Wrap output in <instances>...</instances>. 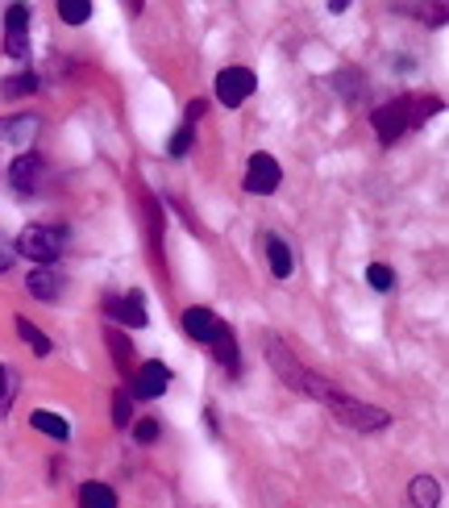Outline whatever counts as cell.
Segmentation results:
<instances>
[{
  "label": "cell",
  "instance_id": "obj_1",
  "mask_svg": "<svg viewBox=\"0 0 449 508\" xmlns=\"http://www.w3.org/2000/svg\"><path fill=\"white\" fill-rule=\"evenodd\" d=\"M329 413H333L341 426H349V429H383V426L391 421L383 408L362 405V400H354V396H346V392H337V396H333Z\"/></svg>",
  "mask_w": 449,
  "mask_h": 508
},
{
  "label": "cell",
  "instance_id": "obj_2",
  "mask_svg": "<svg viewBox=\"0 0 449 508\" xmlns=\"http://www.w3.org/2000/svg\"><path fill=\"white\" fill-rule=\"evenodd\" d=\"M13 250L25 254V259H33V263H51L62 250V234L51 229V225H30V229H21V238H17Z\"/></svg>",
  "mask_w": 449,
  "mask_h": 508
},
{
  "label": "cell",
  "instance_id": "obj_3",
  "mask_svg": "<svg viewBox=\"0 0 449 508\" xmlns=\"http://www.w3.org/2000/svg\"><path fill=\"white\" fill-rule=\"evenodd\" d=\"M250 92H254V72L250 67H224L216 75V101L229 104V109H237Z\"/></svg>",
  "mask_w": 449,
  "mask_h": 508
},
{
  "label": "cell",
  "instance_id": "obj_4",
  "mask_svg": "<svg viewBox=\"0 0 449 508\" xmlns=\"http://www.w3.org/2000/svg\"><path fill=\"white\" fill-rule=\"evenodd\" d=\"M279 179H283V171H279V163L271 155H254L245 163V187H250L254 196H271L279 187Z\"/></svg>",
  "mask_w": 449,
  "mask_h": 508
},
{
  "label": "cell",
  "instance_id": "obj_5",
  "mask_svg": "<svg viewBox=\"0 0 449 508\" xmlns=\"http://www.w3.org/2000/svg\"><path fill=\"white\" fill-rule=\"evenodd\" d=\"M375 134H378V142L383 146H391L396 142L404 129H412L408 125V109H404V101H391V104H383V109H375Z\"/></svg>",
  "mask_w": 449,
  "mask_h": 508
},
{
  "label": "cell",
  "instance_id": "obj_6",
  "mask_svg": "<svg viewBox=\"0 0 449 508\" xmlns=\"http://www.w3.org/2000/svg\"><path fill=\"white\" fill-rule=\"evenodd\" d=\"M266 346H271V350H266V354H271V367H275V371L283 375V384L291 388V392H300V388H304L308 367L300 363V359H296L291 350H287L283 342H275V338H266Z\"/></svg>",
  "mask_w": 449,
  "mask_h": 508
},
{
  "label": "cell",
  "instance_id": "obj_7",
  "mask_svg": "<svg viewBox=\"0 0 449 508\" xmlns=\"http://www.w3.org/2000/svg\"><path fill=\"white\" fill-rule=\"evenodd\" d=\"M167 384H171V371H167L163 363H142V367H138V375H133V392L146 396V400L163 396Z\"/></svg>",
  "mask_w": 449,
  "mask_h": 508
},
{
  "label": "cell",
  "instance_id": "obj_8",
  "mask_svg": "<svg viewBox=\"0 0 449 508\" xmlns=\"http://www.w3.org/2000/svg\"><path fill=\"white\" fill-rule=\"evenodd\" d=\"M9 179H13V187H17V192H33V187L42 184V158L33 155V150H25V155L9 167Z\"/></svg>",
  "mask_w": 449,
  "mask_h": 508
},
{
  "label": "cell",
  "instance_id": "obj_9",
  "mask_svg": "<svg viewBox=\"0 0 449 508\" xmlns=\"http://www.w3.org/2000/svg\"><path fill=\"white\" fill-rule=\"evenodd\" d=\"M109 312H112V317H117L121 325H129V330H142V325H146V309H142V296H138V292L121 296V301H112Z\"/></svg>",
  "mask_w": 449,
  "mask_h": 508
},
{
  "label": "cell",
  "instance_id": "obj_10",
  "mask_svg": "<svg viewBox=\"0 0 449 508\" xmlns=\"http://www.w3.org/2000/svg\"><path fill=\"white\" fill-rule=\"evenodd\" d=\"M25 288H30V296H38V301H46V304H54L62 296V280L54 275V271H33L30 280H25Z\"/></svg>",
  "mask_w": 449,
  "mask_h": 508
},
{
  "label": "cell",
  "instance_id": "obj_11",
  "mask_svg": "<svg viewBox=\"0 0 449 508\" xmlns=\"http://www.w3.org/2000/svg\"><path fill=\"white\" fill-rule=\"evenodd\" d=\"M216 325H221V321H216L208 309H196V304H192V309L184 312V330H187V338H196V342H208V338L216 333Z\"/></svg>",
  "mask_w": 449,
  "mask_h": 508
},
{
  "label": "cell",
  "instance_id": "obj_12",
  "mask_svg": "<svg viewBox=\"0 0 449 508\" xmlns=\"http://www.w3.org/2000/svg\"><path fill=\"white\" fill-rule=\"evenodd\" d=\"M30 426L38 429V434H46V437H59V442H67V434H72V426H67L59 413H51V408H38V413H30Z\"/></svg>",
  "mask_w": 449,
  "mask_h": 508
},
{
  "label": "cell",
  "instance_id": "obj_13",
  "mask_svg": "<svg viewBox=\"0 0 449 508\" xmlns=\"http://www.w3.org/2000/svg\"><path fill=\"white\" fill-rule=\"evenodd\" d=\"M80 504L83 508H117V492L109 488V484H83L80 488Z\"/></svg>",
  "mask_w": 449,
  "mask_h": 508
},
{
  "label": "cell",
  "instance_id": "obj_14",
  "mask_svg": "<svg viewBox=\"0 0 449 508\" xmlns=\"http://www.w3.org/2000/svg\"><path fill=\"white\" fill-rule=\"evenodd\" d=\"M263 242H266V259H271V271H275V280H287V275H291V250H287L279 238H271V234H266Z\"/></svg>",
  "mask_w": 449,
  "mask_h": 508
},
{
  "label": "cell",
  "instance_id": "obj_15",
  "mask_svg": "<svg viewBox=\"0 0 449 508\" xmlns=\"http://www.w3.org/2000/svg\"><path fill=\"white\" fill-rule=\"evenodd\" d=\"M213 342V354H216V363H224V367H237V338L224 325H216V333L208 338Z\"/></svg>",
  "mask_w": 449,
  "mask_h": 508
},
{
  "label": "cell",
  "instance_id": "obj_16",
  "mask_svg": "<svg viewBox=\"0 0 449 508\" xmlns=\"http://www.w3.org/2000/svg\"><path fill=\"white\" fill-rule=\"evenodd\" d=\"M437 496H441V488L433 475L412 479V508H437Z\"/></svg>",
  "mask_w": 449,
  "mask_h": 508
},
{
  "label": "cell",
  "instance_id": "obj_17",
  "mask_svg": "<svg viewBox=\"0 0 449 508\" xmlns=\"http://www.w3.org/2000/svg\"><path fill=\"white\" fill-rule=\"evenodd\" d=\"M17 333H21V342L33 346V354H38V359H46V354H51V338H46L38 325H30V317H17Z\"/></svg>",
  "mask_w": 449,
  "mask_h": 508
},
{
  "label": "cell",
  "instance_id": "obj_18",
  "mask_svg": "<svg viewBox=\"0 0 449 508\" xmlns=\"http://www.w3.org/2000/svg\"><path fill=\"white\" fill-rule=\"evenodd\" d=\"M109 350H112V363H117V371H129V363H133V346L129 342H125V338H121V333H117V330H109Z\"/></svg>",
  "mask_w": 449,
  "mask_h": 508
},
{
  "label": "cell",
  "instance_id": "obj_19",
  "mask_svg": "<svg viewBox=\"0 0 449 508\" xmlns=\"http://www.w3.org/2000/svg\"><path fill=\"white\" fill-rule=\"evenodd\" d=\"M59 17L67 21V25H80V21L92 17V5H88V0H59Z\"/></svg>",
  "mask_w": 449,
  "mask_h": 508
},
{
  "label": "cell",
  "instance_id": "obj_20",
  "mask_svg": "<svg viewBox=\"0 0 449 508\" xmlns=\"http://www.w3.org/2000/svg\"><path fill=\"white\" fill-rule=\"evenodd\" d=\"M367 280H370V288H378V292H387L391 283H396V271H391L387 263H370V271H367Z\"/></svg>",
  "mask_w": 449,
  "mask_h": 508
},
{
  "label": "cell",
  "instance_id": "obj_21",
  "mask_svg": "<svg viewBox=\"0 0 449 508\" xmlns=\"http://www.w3.org/2000/svg\"><path fill=\"white\" fill-rule=\"evenodd\" d=\"M129 417H133V408H129V392H117V396H112V426L125 429V426H129Z\"/></svg>",
  "mask_w": 449,
  "mask_h": 508
},
{
  "label": "cell",
  "instance_id": "obj_22",
  "mask_svg": "<svg viewBox=\"0 0 449 508\" xmlns=\"http://www.w3.org/2000/svg\"><path fill=\"white\" fill-rule=\"evenodd\" d=\"M9 34H25L30 30V9H25V5H9Z\"/></svg>",
  "mask_w": 449,
  "mask_h": 508
},
{
  "label": "cell",
  "instance_id": "obj_23",
  "mask_svg": "<svg viewBox=\"0 0 449 508\" xmlns=\"http://www.w3.org/2000/svg\"><path fill=\"white\" fill-rule=\"evenodd\" d=\"M33 88H38L33 75H13V80L5 83V96H21V92H33Z\"/></svg>",
  "mask_w": 449,
  "mask_h": 508
},
{
  "label": "cell",
  "instance_id": "obj_24",
  "mask_svg": "<svg viewBox=\"0 0 449 508\" xmlns=\"http://www.w3.org/2000/svg\"><path fill=\"white\" fill-rule=\"evenodd\" d=\"M187 150H192V125H184V129L171 138V155H175V158H184Z\"/></svg>",
  "mask_w": 449,
  "mask_h": 508
},
{
  "label": "cell",
  "instance_id": "obj_25",
  "mask_svg": "<svg viewBox=\"0 0 449 508\" xmlns=\"http://www.w3.org/2000/svg\"><path fill=\"white\" fill-rule=\"evenodd\" d=\"M33 134V121L30 117H21L17 125H0V138H30Z\"/></svg>",
  "mask_w": 449,
  "mask_h": 508
},
{
  "label": "cell",
  "instance_id": "obj_26",
  "mask_svg": "<svg viewBox=\"0 0 449 508\" xmlns=\"http://www.w3.org/2000/svg\"><path fill=\"white\" fill-rule=\"evenodd\" d=\"M133 437H138V442H154V437H158V421H138V426H133Z\"/></svg>",
  "mask_w": 449,
  "mask_h": 508
},
{
  "label": "cell",
  "instance_id": "obj_27",
  "mask_svg": "<svg viewBox=\"0 0 449 508\" xmlns=\"http://www.w3.org/2000/svg\"><path fill=\"white\" fill-rule=\"evenodd\" d=\"M5 46H9V54H17V59H21V54L30 51V34H9V42H5Z\"/></svg>",
  "mask_w": 449,
  "mask_h": 508
},
{
  "label": "cell",
  "instance_id": "obj_28",
  "mask_svg": "<svg viewBox=\"0 0 449 508\" xmlns=\"http://www.w3.org/2000/svg\"><path fill=\"white\" fill-rule=\"evenodd\" d=\"M13 259H17V250H13L9 242L0 238V271H9V267H13Z\"/></svg>",
  "mask_w": 449,
  "mask_h": 508
},
{
  "label": "cell",
  "instance_id": "obj_29",
  "mask_svg": "<svg viewBox=\"0 0 449 508\" xmlns=\"http://www.w3.org/2000/svg\"><path fill=\"white\" fill-rule=\"evenodd\" d=\"M205 109H208L205 101H192V104H187V125H192L196 117H205Z\"/></svg>",
  "mask_w": 449,
  "mask_h": 508
},
{
  "label": "cell",
  "instance_id": "obj_30",
  "mask_svg": "<svg viewBox=\"0 0 449 508\" xmlns=\"http://www.w3.org/2000/svg\"><path fill=\"white\" fill-rule=\"evenodd\" d=\"M5 396H9V371L0 367V400H5Z\"/></svg>",
  "mask_w": 449,
  "mask_h": 508
}]
</instances>
